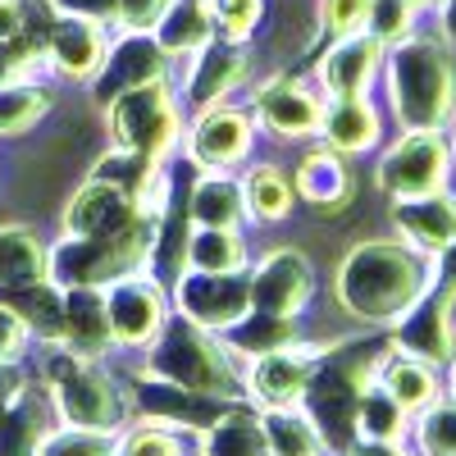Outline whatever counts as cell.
Returning a JSON list of instances; mask_svg holds the SVG:
<instances>
[{
	"instance_id": "9",
	"label": "cell",
	"mask_w": 456,
	"mask_h": 456,
	"mask_svg": "<svg viewBox=\"0 0 456 456\" xmlns=\"http://www.w3.org/2000/svg\"><path fill=\"white\" fill-rule=\"evenodd\" d=\"M183 156L197 169H233L247 165L251 146H256V119L247 105L219 101L206 110H192V119L183 128Z\"/></svg>"
},
{
	"instance_id": "30",
	"label": "cell",
	"mask_w": 456,
	"mask_h": 456,
	"mask_svg": "<svg viewBox=\"0 0 456 456\" xmlns=\"http://www.w3.org/2000/svg\"><path fill=\"white\" fill-rule=\"evenodd\" d=\"M183 265H187V270H210V274H242L247 265H251L247 233H242V228H206V224H187Z\"/></svg>"
},
{
	"instance_id": "51",
	"label": "cell",
	"mask_w": 456,
	"mask_h": 456,
	"mask_svg": "<svg viewBox=\"0 0 456 456\" xmlns=\"http://www.w3.org/2000/svg\"><path fill=\"white\" fill-rule=\"evenodd\" d=\"M434 288H443V292L456 297V242L434 256Z\"/></svg>"
},
{
	"instance_id": "36",
	"label": "cell",
	"mask_w": 456,
	"mask_h": 456,
	"mask_svg": "<svg viewBox=\"0 0 456 456\" xmlns=\"http://www.w3.org/2000/svg\"><path fill=\"white\" fill-rule=\"evenodd\" d=\"M242 192H247V215L251 224H279L297 206V187L279 165H251L242 174Z\"/></svg>"
},
{
	"instance_id": "23",
	"label": "cell",
	"mask_w": 456,
	"mask_h": 456,
	"mask_svg": "<svg viewBox=\"0 0 456 456\" xmlns=\"http://www.w3.org/2000/svg\"><path fill=\"white\" fill-rule=\"evenodd\" d=\"M384 137V114L370 96H333L324 101V119H320V142L333 146L338 156H365Z\"/></svg>"
},
{
	"instance_id": "8",
	"label": "cell",
	"mask_w": 456,
	"mask_h": 456,
	"mask_svg": "<svg viewBox=\"0 0 456 456\" xmlns=\"http://www.w3.org/2000/svg\"><path fill=\"white\" fill-rule=\"evenodd\" d=\"M452 137L443 128H402V137L379 156V187L397 201V197H425L443 192L452 178Z\"/></svg>"
},
{
	"instance_id": "32",
	"label": "cell",
	"mask_w": 456,
	"mask_h": 456,
	"mask_svg": "<svg viewBox=\"0 0 456 456\" xmlns=\"http://www.w3.org/2000/svg\"><path fill=\"white\" fill-rule=\"evenodd\" d=\"M0 301L19 311V320L32 329L37 342H60L64 338V288L51 279L19 283V288H0Z\"/></svg>"
},
{
	"instance_id": "19",
	"label": "cell",
	"mask_w": 456,
	"mask_h": 456,
	"mask_svg": "<svg viewBox=\"0 0 456 456\" xmlns=\"http://www.w3.org/2000/svg\"><path fill=\"white\" fill-rule=\"evenodd\" d=\"M384 51L388 46L379 42V37H370L365 28L347 32V37H333L329 51L320 55V69H315L324 101H333V96H370L379 73H384Z\"/></svg>"
},
{
	"instance_id": "46",
	"label": "cell",
	"mask_w": 456,
	"mask_h": 456,
	"mask_svg": "<svg viewBox=\"0 0 456 456\" xmlns=\"http://www.w3.org/2000/svg\"><path fill=\"white\" fill-rule=\"evenodd\" d=\"M42 5L55 19H92L105 28H114V19H119V0H42Z\"/></svg>"
},
{
	"instance_id": "50",
	"label": "cell",
	"mask_w": 456,
	"mask_h": 456,
	"mask_svg": "<svg viewBox=\"0 0 456 456\" xmlns=\"http://www.w3.org/2000/svg\"><path fill=\"white\" fill-rule=\"evenodd\" d=\"M28 5L23 0H0V42H5V37H14V32H23L28 28Z\"/></svg>"
},
{
	"instance_id": "15",
	"label": "cell",
	"mask_w": 456,
	"mask_h": 456,
	"mask_svg": "<svg viewBox=\"0 0 456 456\" xmlns=\"http://www.w3.org/2000/svg\"><path fill=\"white\" fill-rule=\"evenodd\" d=\"M388 338H393V352L429 361L438 370H452V361H456V297L443 288H429L388 329Z\"/></svg>"
},
{
	"instance_id": "6",
	"label": "cell",
	"mask_w": 456,
	"mask_h": 456,
	"mask_svg": "<svg viewBox=\"0 0 456 456\" xmlns=\"http://www.w3.org/2000/svg\"><path fill=\"white\" fill-rule=\"evenodd\" d=\"M160 224L165 219H137L124 233L110 238H78L64 233L55 247H46V274L60 288H110L128 274L151 270L160 247Z\"/></svg>"
},
{
	"instance_id": "48",
	"label": "cell",
	"mask_w": 456,
	"mask_h": 456,
	"mask_svg": "<svg viewBox=\"0 0 456 456\" xmlns=\"http://www.w3.org/2000/svg\"><path fill=\"white\" fill-rule=\"evenodd\" d=\"M174 0H119V19L114 28H128V32H156V23L169 14Z\"/></svg>"
},
{
	"instance_id": "5",
	"label": "cell",
	"mask_w": 456,
	"mask_h": 456,
	"mask_svg": "<svg viewBox=\"0 0 456 456\" xmlns=\"http://www.w3.org/2000/svg\"><path fill=\"white\" fill-rule=\"evenodd\" d=\"M42 384L55 402L60 425L119 434L133 420L128 388L105 370V361H87L64 342H42Z\"/></svg>"
},
{
	"instance_id": "17",
	"label": "cell",
	"mask_w": 456,
	"mask_h": 456,
	"mask_svg": "<svg viewBox=\"0 0 456 456\" xmlns=\"http://www.w3.org/2000/svg\"><path fill=\"white\" fill-rule=\"evenodd\" d=\"M169 69H174V60L160 51L156 32H128V28H119V32H114V42H110V55H105L101 73L92 78V101L105 110L114 96L169 78Z\"/></svg>"
},
{
	"instance_id": "22",
	"label": "cell",
	"mask_w": 456,
	"mask_h": 456,
	"mask_svg": "<svg viewBox=\"0 0 456 456\" xmlns=\"http://www.w3.org/2000/svg\"><path fill=\"white\" fill-rule=\"evenodd\" d=\"M393 224L397 238L411 242L415 251L438 256L456 242V197L452 187L443 192H425V197H397L393 201Z\"/></svg>"
},
{
	"instance_id": "31",
	"label": "cell",
	"mask_w": 456,
	"mask_h": 456,
	"mask_svg": "<svg viewBox=\"0 0 456 456\" xmlns=\"http://www.w3.org/2000/svg\"><path fill=\"white\" fill-rule=\"evenodd\" d=\"M210 37H219L215 23V0H174L169 14L156 23V42L169 60H187L197 55Z\"/></svg>"
},
{
	"instance_id": "53",
	"label": "cell",
	"mask_w": 456,
	"mask_h": 456,
	"mask_svg": "<svg viewBox=\"0 0 456 456\" xmlns=\"http://www.w3.org/2000/svg\"><path fill=\"white\" fill-rule=\"evenodd\" d=\"M438 37L456 46V0H438Z\"/></svg>"
},
{
	"instance_id": "52",
	"label": "cell",
	"mask_w": 456,
	"mask_h": 456,
	"mask_svg": "<svg viewBox=\"0 0 456 456\" xmlns=\"http://www.w3.org/2000/svg\"><path fill=\"white\" fill-rule=\"evenodd\" d=\"M347 456H415V447H411L406 438H402V443H365V438H361Z\"/></svg>"
},
{
	"instance_id": "27",
	"label": "cell",
	"mask_w": 456,
	"mask_h": 456,
	"mask_svg": "<svg viewBox=\"0 0 456 456\" xmlns=\"http://www.w3.org/2000/svg\"><path fill=\"white\" fill-rule=\"evenodd\" d=\"M60 342L87 361H105L114 352L105 288H64V338Z\"/></svg>"
},
{
	"instance_id": "26",
	"label": "cell",
	"mask_w": 456,
	"mask_h": 456,
	"mask_svg": "<svg viewBox=\"0 0 456 456\" xmlns=\"http://www.w3.org/2000/svg\"><path fill=\"white\" fill-rule=\"evenodd\" d=\"M187 224H206V228L251 224L242 178L233 169H197L192 187H187Z\"/></svg>"
},
{
	"instance_id": "20",
	"label": "cell",
	"mask_w": 456,
	"mask_h": 456,
	"mask_svg": "<svg viewBox=\"0 0 456 456\" xmlns=\"http://www.w3.org/2000/svg\"><path fill=\"white\" fill-rule=\"evenodd\" d=\"M110 42L114 32L105 23H92V19H55L51 14V28H46V69L64 83H92L105 55H110Z\"/></svg>"
},
{
	"instance_id": "33",
	"label": "cell",
	"mask_w": 456,
	"mask_h": 456,
	"mask_svg": "<svg viewBox=\"0 0 456 456\" xmlns=\"http://www.w3.org/2000/svg\"><path fill=\"white\" fill-rule=\"evenodd\" d=\"M224 342L233 347V356L247 365L256 356H270L279 347H292V342H301V324L288 320V315H270V311H247L233 329L224 333Z\"/></svg>"
},
{
	"instance_id": "35",
	"label": "cell",
	"mask_w": 456,
	"mask_h": 456,
	"mask_svg": "<svg viewBox=\"0 0 456 456\" xmlns=\"http://www.w3.org/2000/svg\"><path fill=\"white\" fill-rule=\"evenodd\" d=\"M260 429L270 443V456H329L320 429L301 406H270L260 411Z\"/></svg>"
},
{
	"instance_id": "18",
	"label": "cell",
	"mask_w": 456,
	"mask_h": 456,
	"mask_svg": "<svg viewBox=\"0 0 456 456\" xmlns=\"http://www.w3.org/2000/svg\"><path fill=\"white\" fill-rule=\"evenodd\" d=\"M320 356V342H292V347H279L270 356H256L242 365V397L256 411H270V406H297L301 393H306V379L315 370Z\"/></svg>"
},
{
	"instance_id": "34",
	"label": "cell",
	"mask_w": 456,
	"mask_h": 456,
	"mask_svg": "<svg viewBox=\"0 0 456 456\" xmlns=\"http://www.w3.org/2000/svg\"><path fill=\"white\" fill-rule=\"evenodd\" d=\"M51 279L46 274V242L28 224H0V288H19Z\"/></svg>"
},
{
	"instance_id": "41",
	"label": "cell",
	"mask_w": 456,
	"mask_h": 456,
	"mask_svg": "<svg viewBox=\"0 0 456 456\" xmlns=\"http://www.w3.org/2000/svg\"><path fill=\"white\" fill-rule=\"evenodd\" d=\"M114 456H197V447H192V434L133 420L114 434Z\"/></svg>"
},
{
	"instance_id": "56",
	"label": "cell",
	"mask_w": 456,
	"mask_h": 456,
	"mask_svg": "<svg viewBox=\"0 0 456 456\" xmlns=\"http://www.w3.org/2000/svg\"><path fill=\"white\" fill-rule=\"evenodd\" d=\"M452 156H456V133H452Z\"/></svg>"
},
{
	"instance_id": "2",
	"label": "cell",
	"mask_w": 456,
	"mask_h": 456,
	"mask_svg": "<svg viewBox=\"0 0 456 456\" xmlns=\"http://www.w3.org/2000/svg\"><path fill=\"white\" fill-rule=\"evenodd\" d=\"M388 356H393L388 329H370V333L342 338V342H320L315 370L297 406L311 415L329 456H347L356 447V402L379 379Z\"/></svg>"
},
{
	"instance_id": "10",
	"label": "cell",
	"mask_w": 456,
	"mask_h": 456,
	"mask_svg": "<svg viewBox=\"0 0 456 456\" xmlns=\"http://www.w3.org/2000/svg\"><path fill=\"white\" fill-rule=\"evenodd\" d=\"M169 306L210 333H228L247 311H251V288L247 270L242 274H210V270H183L174 274L169 288Z\"/></svg>"
},
{
	"instance_id": "11",
	"label": "cell",
	"mask_w": 456,
	"mask_h": 456,
	"mask_svg": "<svg viewBox=\"0 0 456 456\" xmlns=\"http://www.w3.org/2000/svg\"><path fill=\"white\" fill-rule=\"evenodd\" d=\"M105 311H110L114 347H124V352L151 347V342H156V333L165 329V320L174 315L165 283L151 274V270L110 283V288H105Z\"/></svg>"
},
{
	"instance_id": "21",
	"label": "cell",
	"mask_w": 456,
	"mask_h": 456,
	"mask_svg": "<svg viewBox=\"0 0 456 456\" xmlns=\"http://www.w3.org/2000/svg\"><path fill=\"white\" fill-rule=\"evenodd\" d=\"M137 219H146V210L119 192V187L110 183H96L87 178L78 192L69 197L64 206V233H78V238H110V233H124V228H133Z\"/></svg>"
},
{
	"instance_id": "42",
	"label": "cell",
	"mask_w": 456,
	"mask_h": 456,
	"mask_svg": "<svg viewBox=\"0 0 456 456\" xmlns=\"http://www.w3.org/2000/svg\"><path fill=\"white\" fill-rule=\"evenodd\" d=\"M37 456H114V434L101 429H78V425H55Z\"/></svg>"
},
{
	"instance_id": "47",
	"label": "cell",
	"mask_w": 456,
	"mask_h": 456,
	"mask_svg": "<svg viewBox=\"0 0 456 456\" xmlns=\"http://www.w3.org/2000/svg\"><path fill=\"white\" fill-rule=\"evenodd\" d=\"M32 342H37V338H32V329L19 320V311L0 301V361H23Z\"/></svg>"
},
{
	"instance_id": "55",
	"label": "cell",
	"mask_w": 456,
	"mask_h": 456,
	"mask_svg": "<svg viewBox=\"0 0 456 456\" xmlns=\"http://www.w3.org/2000/svg\"><path fill=\"white\" fill-rule=\"evenodd\" d=\"M411 5H415V10H420V5H434V10H438V0H411Z\"/></svg>"
},
{
	"instance_id": "13",
	"label": "cell",
	"mask_w": 456,
	"mask_h": 456,
	"mask_svg": "<svg viewBox=\"0 0 456 456\" xmlns=\"http://www.w3.org/2000/svg\"><path fill=\"white\" fill-rule=\"evenodd\" d=\"M247 288H251L256 311L301 320V311L315 297V265L297 247H270L247 265Z\"/></svg>"
},
{
	"instance_id": "1",
	"label": "cell",
	"mask_w": 456,
	"mask_h": 456,
	"mask_svg": "<svg viewBox=\"0 0 456 456\" xmlns=\"http://www.w3.org/2000/svg\"><path fill=\"white\" fill-rule=\"evenodd\" d=\"M434 288V256L402 238H365L338 260V311L361 329H393Z\"/></svg>"
},
{
	"instance_id": "43",
	"label": "cell",
	"mask_w": 456,
	"mask_h": 456,
	"mask_svg": "<svg viewBox=\"0 0 456 456\" xmlns=\"http://www.w3.org/2000/svg\"><path fill=\"white\" fill-rule=\"evenodd\" d=\"M365 32L379 37L384 46L402 42L406 32H415V5H411V0H370Z\"/></svg>"
},
{
	"instance_id": "29",
	"label": "cell",
	"mask_w": 456,
	"mask_h": 456,
	"mask_svg": "<svg viewBox=\"0 0 456 456\" xmlns=\"http://www.w3.org/2000/svg\"><path fill=\"white\" fill-rule=\"evenodd\" d=\"M379 388H384L406 415H420L425 406H434L443 393H447V379L438 365L429 361H415V356H402L393 352L384 361V370H379Z\"/></svg>"
},
{
	"instance_id": "57",
	"label": "cell",
	"mask_w": 456,
	"mask_h": 456,
	"mask_svg": "<svg viewBox=\"0 0 456 456\" xmlns=\"http://www.w3.org/2000/svg\"><path fill=\"white\" fill-rule=\"evenodd\" d=\"M447 393H456V388H447Z\"/></svg>"
},
{
	"instance_id": "37",
	"label": "cell",
	"mask_w": 456,
	"mask_h": 456,
	"mask_svg": "<svg viewBox=\"0 0 456 456\" xmlns=\"http://www.w3.org/2000/svg\"><path fill=\"white\" fill-rule=\"evenodd\" d=\"M402 443V438H411V415L379 388V379L361 393V402H356V443Z\"/></svg>"
},
{
	"instance_id": "28",
	"label": "cell",
	"mask_w": 456,
	"mask_h": 456,
	"mask_svg": "<svg viewBox=\"0 0 456 456\" xmlns=\"http://www.w3.org/2000/svg\"><path fill=\"white\" fill-rule=\"evenodd\" d=\"M197 456H270V443H265V429H260V411L242 397L233 402L219 420L192 438Z\"/></svg>"
},
{
	"instance_id": "54",
	"label": "cell",
	"mask_w": 456,
	"mask_h": 456,
	"mask_svg": "<svg viewBox=\"0 0 456 456\" xmlns=\"http://www.w3.org/2000/svg\"><path fill=\"white\" fill-rule=\"evenodd\" d=\"M447 388H456V361H452V370H447Z\"/></svg>"
},
{
	"instance_id": "3",
	"label": "cell",
	"mask_w": 456,
	"mask_h": 456,
	"mask_svg": "<svg viewBox=\"0 0 456 456\" xmlns=\"http://www.w3.org/2000/svg\"><path fill=\"white\" fill-rule=\"evenodd\" d=\"M379 83L402 128H447L456 119V60L443 37L406 32L384 51Z\"/></svg>"
},
{
	"instance_id": "12",
	"label": "cell",
	"mask_w": 456,
	"mask_h": 456,
	"mask_svg": "<svg viewBox=\"0 0 456 456\" xmlns=\"http://www.w3.org/2000/svg\"><path fill=\"white\" fill-rule=\"evenodd\" d=\"M128 406L137 420H151V425H165V429H178V434H206L219 415L233 406V402H215V397H201L192 388H178L169 384V379H156V374H146L137 370L128 379Z\"/></svg>"
},
{
	"instance_id": "16",
	"label": "cell",
	"mask_w": 456,
	"mask_h": 456,
	"mask_svg": "<svg viewBox=\"0 0 456 456\" xmlns=\"http://www.w3.org/2000/svg\"><path fill=\"white\" fill-rule=\"evenodd\" d=\"M251 78V51L247 42H228V37H210V42L187 55V69L178 78L183 110H206L219 101H233V92Z\"/></svg>"
},
{
	"instance_id": "39",
	"label": "cell",
	"mask_w": 456,
	"mask_h": 456,
	"mask_svg": "<svg viewBox=\"0 0 456 456\" xmlns=\"http://www.w3.org/2000/svg\"><path fill=\"white\" fill-rule=\"evenodd\" d=\"M55 92L46 83H5L0 87V137H19L51 114Z\"/></svg>"
},
{
	"instance_id": "45",
	"label": "cell",
	"mask_w": 456,
	"mask_h": 456,
	"mask_svg": "<svg viewBox=\"0 0 456 456\" xmlns=\"http://www.w3.org/2000/svg\"><path fill=\"white\" fill-rule=\"evenodd\" d=\"M370 14V0H320V28L329 37H347L361 32Z\"/></svg>"
},
{
	"instance_id": "14",
	"label": "cell",
	"mask_w": 456,
	"mask_h": 456,
	"mask_svg": "<svg viewBox=\"0 0 456 456\" xmlns=\"http://www.w3.org/2000/svg\"><path fill=\"white\" fill-rule=\"evenodd\" d=\"M247 110H251L256 128H265L270 137H279V142H306V137H320L324 96H315L301 78H292V73H274V78H265L251 92Z\"/></svg>"
},
{
	"instance_id": "4",
	"label": "cell",
	"mask_w": 456,
	"mask_h": 456,
	"mask_svg": "<svg viewBox=\"0 0 456 456\" xmlns=\"http://www.w3.org/2000/svg\"><path fill=\"white\" fill-rule=\"evenodd\" d=\"M142 370L215 402H242V361L224 342V333L183 320L178 311L165 320L156 342L142 347Z\"/></svg>"
},
{
	"instance_id": "44",
	"label": "cell",
	"mask_w": 456,
	"mask_h": 456,
	"mask_svg": "<svg viewBox=\"0 0 456 456\" xmlns=\"http://www.w3.org/2000/svg\"><path fill=\"white\" fill-rule=\"evenodd\" d=\"M265 19V0H215V23L228 42H251Z\"/></svg>"
},
{
	"instance_id": "7",
	"label": "cell",
	"mask_w": 456,
	"mask_h": 456,
	"mask_svg": "<svg viewBox=\"0 0 456 456\" xmlns=\"http://www.w3.org/2000/svg\"><path fill=\"white\" fill-rule=\"evenodd\" d=\"M105 128H110V146H128V151H142V156L169 160L187 128L183 96L178 87H169V78L133 87L105 105Z\"/></svg>"
},
{
	"instance_id": "38",
	"label": "cell",
	"mask_w": 456,
	"mask_h": 456,
	"mask_svg": "<svg viewBox=\"0 0 456 456\" xmlns=\"http://www.w3.org/2000/svg\"><path fill=\"white\" fill-rule=\"evenodd\" d=\"M46 28H51V14H46V23H37L28 14V28L0 42V87L5 83H32L37 73L46 69Z\"/></svg>"
},
{
	"instance_id": "40",
	"label": "cell",
	"mask_w": 456,
	"mask_h": 456,
	"mask_svg": "<svg viewBox=\"0 0 456 456\" xmlns=\"http://www.w3.org/2000/svg\"><path fill=\"white\" fill-rule=\"evenodd\" d=\"M415 456H456V393H443L434 406L411 415Z\"/></svg>"
},
{
	"instance_id": "24",
	"label": "cell",
	"mask_w": 456,
	"mask_h": 456,
	"mask_svg": "<svg viewBox=\"0 0 456 456\" xmlns=\"http://www.w3.org/2000/svg\"><path fill=\"white\" fill-rule=\"evenodd\" d=\"M60 425L55 415V402L46 393L42 379H28L23 393L0 411V456H37V447H42V438Z\"/></svg>"
},
{
	"instance_id": "49",
	"label": "cell",
	"mask_w": 456,
	"mask_h": 456,
	"mask_svg": "<svg viewBox=\"0 0 456 456\" xmlns=\"http://www.w3.org/2000/svg\"><path fill=\"white\" fill-rule=\"evenodd\" d=\"M28 384V374L19 370V361H0V411H5Z\"/></svg>"
},
{
	"instance_id": "25",
	"label": "cell",
	"mask_w": 456,
	"mask_h": 456,
	"mask_svg": "<svg viewBox=\"0 0 456 456\" xmlns=\"http://www.w3.org/2000/svg\"><path fill=\"white\" fill-rule=\"evenodd\" d=\"M292 187H297V201H306L315 210H342L356 192V174H352V160L338 156L333 146H311L301 156L297 174H292Z\"/></svg>"
}]
</instances>
